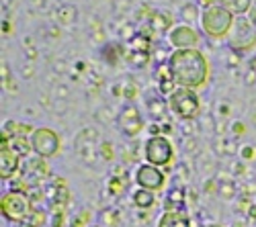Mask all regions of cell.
Wrapping results in <instances>:
<instances>
[{"mask_svg":"<svg viewBox=\"0 0 256 227\" xmlns=\"http://www.w3.org/2000/svg\"><path fill=\"white\" fill-rule=\"evenodd\" d=\"M154 201H156L154 193L152 191H146V189H138L136 195H134V203L138 205L140 209H150L152 205H154Z\"/></svg>","mask_w":256,"mask_h":227,"instance_id":"obj_15","label":"cell"},{"mask_svg":"<svg viewBox=\"0 0 256 227\" xmlns=\"http://www.w3.org/2000/svg\"><path fill=\"white\" fill-rule=\"evenodd\" d=\"M117 127L125 137H138L144 129V121L136 105H125L117 115Z\"/></svg>","mask_w":256,"mask_h":227,"instance_id":"obj_6","label":"cell"},{"mask_svg":"<svg viewBox=\"0 0 256 227\" xmlns=\"http://www.w3.org/2000/svg\"><path fill=\"white\" fill-rule=\"evenodd\" d=\"M170 76L180 88H197L207 80L209 66L199 49H176L168 59Z\"/></svg>","mask_w":256,"mask_h":227,"instance_id":"obj_1","label":"cell"},{"mask_svg":"<svg viewBox=\"0 0 256 227\" xmlns=\"http://www.w3.org/2000/svg\"><path fill=\"white\" fill-rule=\"evenodd\" d=\"M76 16H78V10L72 4H62L56 12V20L60 25H66V27L76 23Z\"/></svg>","mask_w":256,"mask_h":227,"instance_id":"obj_12","label":"cell"},{"mask_svg":"<svg viewBox=\"0 0 256 227\" xmlns=\"http://www.w3.org/2000/svg\"><path fill=\"white\" fill-rule=\"evenodd\" d=\"M170 43H172L176 49H195L199 43V35L193 31V27L180 25L170 33Z\"/></svg>","mask_w":256,"mask_h":227,"instance_id":"obj_10","label":"cell"},{"mask_svg":"<svg viewBox=\"0 0 256 227\" xmlns=\"http://www.w3.org/2000/svg\"><path fill=\"white\" fill-rule=\"evenodd\" d=\"M230 45L232 49H250L256 45V27L252 25V20L246 16H238V20H234V31L230 33Z\"/></svg>","mask_w":256,"mask_h":227,"instance_id":"obj_5","label":"cell"},{"mask_svg":"<svg viewBox=\"0 0 256 227\" xmlns=\"http://www.w3.org/2000/svg\"><path fill=\"white\" fill-rule=\"evenodd\" d=\"M144 154H146V162L152 164L156 168H162V166H168L172 162V143H170L164 135H152L150 139L146 141V148H144Z\"/></svg>","mask_w":256,"mask_h":227,"instance_id":"obj_3","label":"cell"},{"mask_svg":"<svg viewBox=\"0 0 256 227\" xmlns=\"http://www.w3.org/2000/svg\"><path fill=\"white\" fill-rule=\"evenodd\" d=\"M31 2H37V0H31Z\"/></svg>","mask_w":256,"mask_h":227,"instance_id":"obj_21","label":"cell"},{"mask_svg":"<svg viewBox=\"0 0 256 227\" xmlns=\"http://www.w3.org/2000/svg\"><path fill=\"white\" fill-rule=\"evenodd\" d=\"M170 107L180 119L190 121L199 115V98L190 88H178L170 96Z\"/></svg>","mask_w":256,"mask_h":227,"instance_id":"obj_4","label":"cell"},{"mask_svg":"<svg viewBox=\"0 0 256 227\" xmlns=\"http://www.w3.org/2000/svg\"><path fill=\"white\" fill-rule=\"evenodd\" d=\"M201 27L205 31V35L213 37V39H220L224 35H228L234 27V16L228 8L220 6V4H213L209 8L203 10L201 14Z\"/></svg>","mask_w":256,"mask_h":227,"instance_id":"obj_2","label":"cell"},{"mask_svg":"<svg viewBox=\"0 0 256 227\" xmlns=\"http://www.w3.org/2000/svg\"><path fill=\"white\" fill-rule=\"evenodd\" d=\"M220 193H222L226 199H232V197H234V184H232V182H224L222 187H220Z\"/></svg>","mask_w":256,"mask_h":227,"instance_id":"obj_18","label":"cell"},{"mask_svg":"<svg viewBox=\"0 0 256 227\" xmlns=\"http://www.w3.org/2000/svg\"><path fill=\"white\" fill-rule=\"evenodd\" d=\"M146 107H148V113H150L152 119H156V121H162L166 117V100L160 94L148 96L146 98Z\"/></svg>","mask_w":256,"mask_h":227,"instance_id":"obj_11","label":"cell"},{"mask_svg":"<svg viewBox=\"0 0 256 227\" xmlns=\"http://www.w3.org/2000/svg\"><path fill=\"white\" fill-rule=\"evenodd\" d=\"M29 211H31V207H29V201H27L25 195H20V193H6L2 197V213L10 221H23V219H27Z\"/></svg>","mask_w":256,"mask_h":227,"instance_id":"obj_8","label":"cell"},{"mask_svg":"<svg viewBox=\"0 0 256 227\" xmlns=\"http://www.w3.org/2000/svg\"><path fill=\"white\" fill-rule=\"evenodd\" d=\"M23 76H27V78L33 76V66L31 64H27V68H23Z\"/></svg>","mask_w":256,"mask_h":227,"instance_id":"obj_19","label":"cell"},{"mask_svg":"<svg viewBox=\"0 0 256 227\" xmlns=\"http://www.w3.org/2000/svg\"><path fill=\"white\" fill-rule=\"evenodd\" d=\"M31 146L41 158H52L60 150V137L50 127H39L31 137Z\"/></svg>","mask_w":256,"mask_h":227,"instance_id":"obj_7","label":"cell"},{"mask_svg":"<svg viewBox=\"0 0 256 227\" xmlns=\"http://www.w3.org/2000/svg\"><path fill=\"white\" fill-rule=\"evenodd\" d=\"M160 227H190V225H188V219H186L182 213L168 211V213L160 219Z\"/></svg>","mask_w":256,"mask_h":227,"instance_id":"obj_14","label":"cell"},{"mask_svg":"<svg viewBox=\"0 0 256 227\" xmlns=\"http://www.w3.org/2000/svg\"><path fill=\"white\" fill-rule=\"evenodd\" d=\"M216 2L224 8H228L230 12H238V14H244L246 10L252 8V2L254 0H216Z\"/></svg>","mask_w":256,"mask_h":227,"instance_id":"obj_13","label":"cell"},{"mask_svg":"<svg viewBox=\"0 0 256 227\" xmlns=\"http://www.w3.org/2000/svg\"><path fill=\"white\" fill-rule=\"evenodd\" d=\"M136 182L140 184V189L146 191H160L164 187V174L160 168L152 166V164H144L136 172Z\"/></svg>","mask_w":256,"mask_h":227,"instance_id":"obj_9","label":"cell"},{"mask_svg":"<svg viewBox=\"0 0 256 227\" xmlns=\"http://www.w3.org/2000/svg\"><path fill=\"white\" fill-rule=\"evenodd\" d=\"M180 18L190 27V25L195 23V20L201 18V16H199V6H197L195 2H186V4H182V8H180Z\"/></svg>","mask_w":256,"mask_h":227,"instance_id":"obj_16","label":"cell"},{"mask_svg":"<svg viewBox=\"0 0 256 227\" xmlns=\"http://www.w3.org/2000/svg\"><path fill=\"white\" fill-rule=\"evenodd\" d=\"M58 72H64V70H66V66H64V61H56V66H54Z\"/></svg>","mask_w":256,"mask_h":227,"instance_id":"obj_20","label":"cell"},{"mask_svg":"<svg viewBox=\"0 0 256 227\" xmlns=\"http://www.w3.org/2000/svg\"><path fill=\"white\" fill-rule=\"evenodd\" d=\"M54 98H62V100H66L68 96H70V90H68V86H64V84H56V88H54Z\"/></svg>","mask_w":256,"mask_h":227,"instance_id":"obj_17","label":"cell"}]
</instances>
